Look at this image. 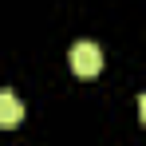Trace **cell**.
Here are the masks:
<instances>
[{
  "instance_id": "6da1fadb",
  "label": "cell",
  "mask_w": 146,
  "mask_h": 146,
  "mask_svg": "<svg viewBox=\"0 0 146 146\" xmlns=\"http://www.w3.org/2000/svg\"><path fill=\"white\" fill-rule=\"evenodd\" d=\"M71 71L79 75V79H91V75L103 71V51H99V44H91V40L71 44Z\"/></svg>"
},
{
  "instance_id": "7a4b0ae2",
  "label": "cell",
  "mask_w": 146,
  "mask_h": 146,
  "mask_svg": "<svg viewBox=\"0 0 146 146\" xmlns=\"http://www.w3.org/2000/svg\"><path fill=\"white\" fill-rule=\"evenodd\" d=\"M20 122H24V103L12 95V91H0V126L12 130V126H20Z\"/></svg>"
}]
</instances>
